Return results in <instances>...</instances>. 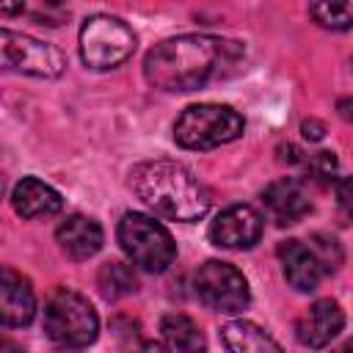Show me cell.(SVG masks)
Returning a JSON list of instances; mask_svg holds the SVG:
<instances>
[{
	"label": "cell",
	"mask_w": 353,
	"mask_h": 353,
	"mask_svg": "<svg viewBox=\"0 0 353 353\" xmlns=\"http://www.w3.org/2000/svg\"><path fill=\"white\" fill-rule=\"evenodd\" d=\"M243 47L223 36L185 33L160 41L143 58V77L160 91H196L234 69Z\"/></svg>",
	"instance_id": "cell-1"
},
{
	"label": "cell",
	"mask_w": 353,
	"mask_h": 353,
	"mask_svg": "<svg viewBox=\"0 0 353 353\" xmlns=\"http://www.w3.org/2000/svg\"><path fill=\"white\" fill-rule=\"evenodd\" d=\"M130 188L154 218L199 221L210 210V196L201 182L174 160H146L130 171Z\"/></svg>",
	"instance_id": "cell-2"
},
{
	"label": "cell",
	"mask_w": 353,
	"mask_h": 353,
	"mask_svg": "<svg viewBox=\"0 0 353 353\" xmlns=\"http://www.w3.org/2000/svg\"><path fill=\"white\" fill-rule=\"evenodd\" d=\"M245 119L229 108V105H215V102H199L182 110V116L174 124V141L182 149L204 152L215 149L223 143H232L243 135Z\"/></svg>",
	"instance_id": "cell-3"
},
{
	"label": "cell",
	"mask_w": 353,
	"mask_h": 353,
	"mask_svg": "<svg viewBox=\"0 0 353 353\" xmlns=\"http://www.w3.org/2000/svg\"><path fill=\"white\" fill-rule=\"evenodd\" d=\"M121 251L130 256L132 265L149 273H163L176 259V243L171 232L152 215L143 212H124L116 229Z\"/></svg>",
	"instance_id": "cell-4"
},
{
	"label": "cell",
	"mask_w": 353,
	"mask_h": 353,
	"mask_svg": "<svg viewBox=\"0 0 353 353\" xmlns=\"http://www.w3.org/2000/svg\"><path fill=\"white\" fill-rule=\"evenodd\" d=\"M44 334L63 347H85L99 334L97 309L74 290H55L44 303Z\"/></svg>",
	"instance_id": "cell-5"
},
{
	"label": "cell",
	"mask_w": 353,
	"mask_h": 353,
	"mask_svg": "<svg viewBox=\"0 0 353 353\" xmlns=\"http://www.w3.org/2000/svg\"><path fill=\"white\" fill-rule=\"evenodd\" d=\"M135 52V33L110 14H94L80 28V58L88 69H116Z\"/></svg>",
	"instance_id": "cell-6"
},
{
	"label": "cell",
	"mask_w": 353,
	"mask_h": 353,
	"mask_svg": "<svg viewBox=\"0 0 353 353\" xmlns=\"http://www.w3.org/2000/svg\"><path fill=\"white\" fill-rule=\"evenodd\" d=\"M0 72L55 80L66 72V55L55 44H47L28 33L0 30Z\"/></svg>",
	"instance_id": "cell-7"
},
{
	"label": "cell",
	"mask_w": 353,
	"mask_h": 353,
	"mask_svg": "<svg viewBox=\"0 0 353 353\" xmlns=\"http://www.w3.org/2000/svg\"><path fill=\"white\" fill-rule=\"evenodd\" d=\"M193 290L207 309L221 314H240L251 301L245 276L234 265L221 259H207L204 265H199L193 276Z\"/></svg>",
	"instance_id": "cell-8"
},
{
	"label": "cell",
	"mask_w": 353,
	"mask_h": 353,
	"mask_svg": "<svg viewBox=\"0 0 353 353\" xmlns=\"http://www.w3.org/2000/svg\"><path fill=\"white\" fill-rule=\"evenodd\" d=\"M262 229H265V221L251 204H232L212 218L207 234L218 248L243 251L259 243Z\"/></svg>",
	"instance_id": "cell-9"
},
{
	"label": "cell",
	"mask_w": 353,
	"mask_h": 353,
	"mask_svg": "<svg viewBox=\"0 0 353 353\" xmlns=\"http://www.w3.org/2000/svg\"><path fill=\"white\" fill-rule=\"evenodd\" d=\"M33 317H36V295L28 276L0 265V325L25 328L33 323Z\"/></svg>",
	"instance_id": "cell-10"
},
{
	"label": "cell",
	"mask_w": 353,
	"mask_h": 353,
	"mask_svg": "<svg viewBox=\"0 0 353 353\" xmlns=\"http://www.w3.org/2000/svg\"><path fill=\"white\" fill-rule=\"evenodd\" d=\"M345 328V312L336 301H314L295 323V336L306 347H325Z\"/></svg>",
	"instance_id": "cell-11"
},
{
	"label": "cell",
	"mask_w": 353,
	"mask_h": 353,
	"mask_svg": "<svg viewBox=\"0 0 353 353\" xmlns=\"http://www.w3.org/2000/svg\"><path fill=\"white\" fill-rule=\"evenodd\" d=\"M262 201L270 212V218L279 223V226H290V223H298L309 215L312 204H309V196L303 190V185L292 176H281V179H273L265 190H262Z\"/></svg>",
	"instance_id": "cell-12"
},
{
	"label": "cell",
	"mask_w": 353,
	"mask_h": 353,
	"mask_svg": "<svg viewBox=\"0 0 353 353\" xmlns=\"http://www.w3.org/2000/svg\"><path fill=\"white\" fill-rule=\"evenodd\" d=\"M279 259L284 268V279L290 287H295L298 292H312L317 290V284L325 276L323 262L317 259V254L301 243V240H284L279 245Z\"/></svg>",
	"instance_id": "cell-13"
},
{
	"label": "cell",
	"mask_w": 353,
	"mask_h": 353,
	"mask_svg": "<svg viewBox=\"0 0 353 353\" xmlns=\"http://www.w3.org/2000/svg\"><path fill=\"white\" fill-rule=\"evenodd\" d=\"M11 204H14V212H17L19 218L33 221V218L58 215L61 207H63V199H61V193H58L52 185L41 182V179H36V176H25V179H19V182L14 185V190H11Z\"/></svg>",
	"instance_id": "cell-14"
},
{
	"label": "cell",
	"mask_w": 353,
	"mask_h": 353,
	"mask_svg": "<svg viewBox=\"0 0 353 353\" xmlns=\"http://www.w3.org/2000/svg\"><path fill=\"white\" fill-rule=\"evenodd\" d=\"M55 240L61 245V251L69 256V259H88L94 256L102 243H105V234H102V226L88 218V215H69L58 229H55Z\"/></svg>",
	"instance_id": "cell-15"
},
{
	"label": "cell",
	"mask_w": 353,
	"mask_h": 353,
	"mask_svg": "<svg viewBox=\"0 0 353 353\" xmlns=\"http://www.w3.org/2000/svg\"><path fill=\"white\" fill-rule=\"evenodd\" d=\"M221 342L229 353H284L281 345L251 320H232L221 325Z\"/></svg>",
	"instance_id": "cell-16"
},
{
	"label": "cell",
	"mask_w": 353,
	"mask_h": 353,
	"mask_svg": "<svg viewBox=\"0 0 353 353\" xmlns=\"http://www.w3.org/2000/svg\"><path fill=\"white\" fill-rule=\"evenodd\" d=\"M160 334L171 353H204L207 339L201 328L188 314H165L160 320Z\"/></svg>",
	"instance_id": "cell-17"
},
{
	"label": "cell",
	"mask_w": 353,
	"mask_h": 353,
	"mask_svg": "<svg viewBox=\"0 0 353 353\" xmlns=\"http://www.w3.org/2000/svg\"><path fill=\"white\" fill-rule=\"evenodd\" d=\"M97 287L102 292V298L108 301H119L130 292L138 290V276L132 270V265L127 262H119V259H110L105 265H99L97 270Z\"/></svg>",
	"instance_id": "cell-18"
},
{
	"label": "cell",
	"mask_w": 353,
	"mask_h": 353,
	"mask_svg": "<svg viewBox=\"0 0 353 353\" xmlns=\"http://www.w3.org/2000/svg\"><path fill=\"white\" fill-rule=\"evenodd\" d=\"M312 19L328 30H347L353 25V6L350 3H312Z\"/></svg>",
	"instance_id": "cell-19"
},
{
	"label": "cell",
	"mask_w": 353,
	"mask_h": 353,
	"mask_svg": "<svg viewBox=\"0 0 353 353\" xmlns=\"http://www.w3.org/2000/svg\"><path fill=\"white\" fill-rule=\"evenodd\" d=\"M306 168H309L312 179H317V182H331L334 174H336V157H334V152H314V154L306 160Z\"/></svg>",
	"instance_id": "cell-20"
},
{
	"label": "cell",
	"mask_w": 353,
	"mask_h": 353,
	"mask_svg": "<svg viewBox=\"0 0 353 353\" xmlns=\"http://www.w3.org/2000/svg\"><path fill=\"white\" fill-rule=\"evenodd\" d=\"M301 130H303V138H309V141H320L323 138V132H325V127L320 124V121H303L301 124Z\"/></svg>",
	"instance_id": "cell-21"
},
{
	"label": "cell",
	"mask_w": 353,
	"mask_h": 353,
	"mask_svg": "<svg viewBox=\"0 0 353 353\" xmlns=\"http://www.w3.org/2000/svg\"><path fill=\"white\" fill-rule=\"evenodd\" d=\"M135 353H171L165 345H160V342H146V345H141Z\"/></svg>",
	"instance_id": "cell-22"
},
{
	"label": "cell",
	"mask_w": 353,
	"mask_h": 353,
	"mask_svg": "<svg viewBox=\"0 0 353 353\" xmlns=\"http://www.w3.org/2000/svg\"><path fill=\"white\" fill-rule=\"evenodd\" d=\"M25 6L22 3H0V14H22Z\"/></svg>",
	"instance_id": "cell-23"
},
{
	"label": "cell",
	"mask_w": 353,
	"mask_h": 353,
	"mask_svg": "<svg viewBox=\"0 0 353 353\" xmlns=\"http://www.w3.org/2000/svg\"><path fill=\"white\" fill-rule=\"evenodd\" d=\"M347 108H350V102H347V99H342V102H339V113H342L345 119H350V110H347Z\"/></svg>",
	"instance_id": "cell-24"
},
{
	"label": "cell",
	"mask_w": 353,
	"mask_h": 353,
	"mask_svg": "<svg viewBox=\"0 0 353 353\" xmlns=\"http://www.w3.org/2000/svg\"><path fill=\"white\" fill-rule=\"evenodd\" d=\"M0 196H3V176H0Z\"/></svg>",
	"instance_id": "cell-25"
}]
</instances>
